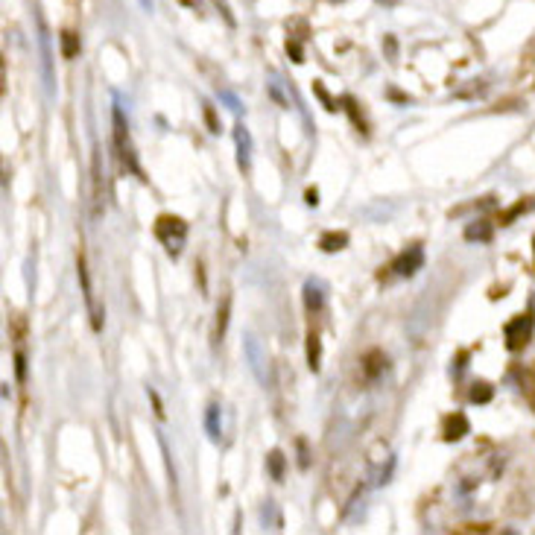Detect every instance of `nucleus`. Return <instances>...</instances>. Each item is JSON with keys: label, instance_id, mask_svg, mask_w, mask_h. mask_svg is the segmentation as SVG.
Segmentation results:
<instances>
[{"label": "nucleus", "instance_id": "24", "mask_svg": "<svg viewBox=\"0 0 535 535\" xmlns=\"http://www.w3.org/2000/svg\"><path fill=\"white\" fill-rule=\"evenodd\" d=\"M149 398H152V403H155V416H158V419H164V407H161V398H158V392H155V389H149Z\"/></svg>", "mask_w": 535, "mask_h": 535}, {"label": "nucleus", "instance_id": "26", "mask_svg": "<svg viewBox=\"0 0 535 535\" xmlns=\"http://www.w3.org/2000/svg\"><path fill=\"white\" fill-rule=\"evenodd\" d=\"M319 199H316V190H308V205H316Z\"/></svg>", "mask_w": 535, "mask_h": 535}, {"label": "nucleus", "instance_id": "14", "mask_svg": "<svg viewBox=\"0 0 535 535\" xmlns=\"http://www.w3.org/2000/svg\"><path fill=\"white\" fill-rule=\"evenodd\" d=\"M491 223H486V220H477V223H468V228H465V240H471V243H488L491 240Z\"/></svg>", "mask_w": 535, "mask_h": 535}, {"label": "nucleus", "instance_id": "5", "mask_svg": "<svg viewBox=\"0 0 535 535\" xmlns=\"http://www.w3.org/2000/svg\"><path fill=\"white\" fill-rule=\"evenodd\" d=\"M503 334H506L509 351H521V348L532 340V316H515V319L506 325Z\"/></svg>", "mask_w": 535, "mask_h": 535}, {"label": "nucleus", "instance_id": "12", "mask_svg": "<svg viewBox=\"0 0 535 535\" xmlns=\"http://www.w3.org/2000/svg\"><path fill=\"white\" fill-rule=\"evenodd\" d=\"M384 369H386V357H384V351H369L366 357H363V372H366V377L369 380H377L380 375H384Z\"/></svg>", "mask_w": 535, "mask_h": 535}, {"label": "nucleus", "instance_id": "13", "mask_svg": "<svg viewBox=\"0 0 535 535\" xmlns=\"http://www.w3.org/2000/svg\"><path fill=\"white\" fill-rule=\"evenodd\" d=\"M228 319H232V299H223L220 301V308H216V325H214V340L216 343H223V336L228 331Z\"/></svg>", "mask_w": 535, "mask_h": 535}, {"label": "nucleus", "instance_id": "16", "mask_svg": "<svg viewBox=\"0 0 535 535\" xmlns=\"http://www.w3.org/2000/svg\"><path fill=\"white\" fill-rule=\"evenodd\" d=\"M59 41H62V56H64V59H76V56H79L82 45H79V36H76V32L64 29L62 36H59Z\"/></svg>", "mask_w": 535, "mask_h": 535}, {"label": "nucleus", "instance_id": "7", "mask_svg": "<svg viewBox=\"0 0 535 535\" xmlns=\"http://www.w3.org/2000/svg\"><path fill=\"white\" fill-rule=\"evenodd\" d=\"M234 147H237V167L240 170H249L252 167V135L243 123L234 126Z\"/></svg>", "mask_w": 535, "mask_h": 535}, {"label": "nucleus", "instance_id": "1", "mask_svg": "<svg viewBox=\"0 0 535 535\" xmlns=\"http://www.w3.org/2000/svg\"><path fill=\"white\" fill-rule=\"evenodd\" d=\"M114 147L120 152V161H123V167L129 173H135V176L144 182V170H140V164H138V155H135V147H132V138H129V126H126V117H123V108L114 105Z\"/></svg>", "mask_w": 535, "mask_h": 535}, {"label": "nucleus", "instance_id": "25", "mask_svg": "<svg viewBox=\"0 0 535 535\" xmlns=\"http://www.w3.org/2000/svg\"><path fill=\"white\" fill-rule=\"evenodd\" d=\"M205 117H208V126H211V132H220V123H216V117L211 108H205Z\"/></svg>", "mask_w": 535, "mask_h": 535}, {"label": "nucleus", "instance_id": "19", "mask_svg": "<svg viewBox=\"0 0 535 535\" xmlns=\"http://www.w3.org/2000/svg\"><path fill=\"white\" fill-rule=\"evenodd\" d=\"M491 395H495V392H491V386L488 384H474V389H471V403H488L491 401Z\"/></svg>", "mask_w": 535, "mask_h": 535}, {"label": "nucleus", "instance_id": "17", "mask_svg": "<svg viewBox=\"0 0 535 535\" xmlns=\"http://www.w3.org/2000/svg\"><path fill=\"white\" fill-rule=\"evenodd\" d=\"M319 246H322V252H340V249H345L348 246V234L345 232H331V234H325L322 240H319Z\"/></svg>", "mask_w": 535, "mask_h": 535}, {"label": "nucleus", "instance_id": "4", "mask_svg": "<svg viewBox=\"0 0 535 535\" xmlns=\"http://www.w3.org/2000/svg\"><path fill=\"white\" fill-rule=\"evenodd\" d=\"M76 275H79V284H82V296H85V304L91 310V327L94 331H103V308L94 301V290H91V275H88V264H85V255L79 252L76 258Z\"/></svg>", "mask_w": 535, "mask_h": 535}, {"label": "nucleus", "instance_id": "11", "mask_svg": "<svg viewBox=\"0 0 535 535\" xmlns=\"http://www.w3.org/2000/svg\"><path fill=\"white\" fill-rule=\"evenodd\" d=\"M325 304V293H322V284L319 281H308L304 284V308L310 313H319Z\"/></svg>", "mask_w": 535, "mask_h": 535}, {"label": "nucleus", "instance_id": "22", "mask_svg": "<svg viewBox=\"0 0 535 535\" xmlns=\"http://www.w3.org/2000/svg\"><path fill=\"white\" fill-rule=\"evenodd\" d=\"M527 208H530V202H518L515 208H512V211H506V214H503V225H509V223L515 220L518 214H523V211H527Z\"/></svg>", "mask_w": 535, "mask_h": 535}, {"label": "nucleus", "instance_id": "23", "mask_svg": "<svg viewBox=\"0 0 535 535\" xmlns=\"http://www.w3.org/2000/svg\"><path fill=\"white\" fill-rule=\"evenodd\" d=\"M15 369H18V380H27V357L24 354H15Z\"/></svg>", "mask_w": 535, "mask_h": 535}, {"label": "nucleus", "instance_id": "3", "mask_svg": "<svg viewBox=\"0 0 535 535\" xmlns=\"http://www.w3.org/2000/svg\"><path fill=\"white\" fill-rule=\"evenodd\" d=\"M155 237L161 240L170 255H179L184 240H188V223L179 220V216H173V214H164L155 223Z\"/></svg>", "mask_w": 535, "mask_h": 535}, {"label": "nucleus", "instance_id": "21", "mask_svg": "<svg viewBox=\"0 0 535 535\" xmlns=\"http://www.w3.org/2000/svg\"><path fill=\"white\" fill-rule=\"evenodd\" d=\"M220 100H223L228 108H232L234 114H240V108H243V105H240V100H237V97H234L232 91H220Z\"/></svg>", "mask_w": 535, "mask_h": 535}, {"label": "nucleus", "instance_id": "6", "mask_svg": "<svg viewBox=\"0 0 535 535\" xmlns=\"http://www.w3.org/2000/svg\"><path fill=\"white\" fill-rule=\"evenodd\" d=\"M424 266V249L421 246H410L407 252H401L395 258V264H392V272L401 278H410V275H416V272Z\"/></svg>", "mask_w": 535, "mask_h": 535}, {"label": "nucleus", "instance_id": "9", "mask_svg": "<svg viewBox=\"0 0 535 535\" xmlns=\"http://www.w3.org/2000/svg\"><path fill=\"white\" fill-rule=\"evenodd\" d=\"M205 433H208L211 442H220V436H223V412H220V403H208V410H205Z\"/></svg>", "mask_w": 535, "mask_h": 535}, {"label": "nucleus", "instance_id": "10", "mask_svg": "<svg viewBox=\"0 0 535 535\" xmlns=\"http://www.w3.org/2000/svg\"><path fill=\"white\" fill-rule=\"evenodd\" d=\"M465 433H471V424H468V419L462 416V412H453V416L445 421V439L447 442H460Z\"/></svg>", "mask_w": 535, "mask_h": 535}, {"label": "nucleus", "instance_id": "15", "mask_svg": "<svg viewBox=\"0 0 535 535\" xmlns=\"http://www.w3.org/2000/svg\"><path fill=\"white\" fill-rule=\"evenodd\" d=\"M308 366H310V372H319L322 369V340H319V334H308Z\"/></svg>", "mask_w": 535, "mask_h": 535}, {"label": "nucleus", "instance_id": "2", "mask_svg": "<svg viewBox=\"0 0 535 535\" xmlns=\"http://www.w3.org/2000/svg\"><path fill=\"white\" fill-rule=\"evenodd\" d=\"M243 354L249 360V369H252V375L255 380L264 389L272 386V372H269V354H266V348L260 345V340L255 334H246V340H243Z\"/></svg>", "mask_w": 535, "mask_h": 535}, {"label": "nucleus", "instance_id": "18", "mask_svg": "<svg viewBox=\"0 0 535 535\" xmlns=\"http://www.w3.org/2000/svg\"><path fill=\"white\" fill-rule=\"evenodd\" d=\"M266 468H269V477L281 483V480H284V453L281 451H272L266 456Z\"/></svg>", "mask_w": 535, "mask_h": 535}, {"label": "nucleus", "instance_id": "8", "mask_svg": "<svg viewBox=\"0 0 535 535\" xmlns=\"http://www.w3.org/2000/svg\"><path fill=\"white\" fill-rule=\"evenodd\" d=\"M38 18V41H41V62H45V85H47V94H53V71H50V32H47V24H45V18L36 15Z\"/></svg>", "mask_w": 535, "mask_h": 535}, {"label": "nucleus", "instance_id": "20", "mask_svg": "<svg viewBox=\"0 0 535 535\" xmlns=\"http://www.w3.org/2000/svg\"><path fill=\"white\" fill-rule=\"evenodd\" d=\"M296 445H299V468H301V471H308V468H310V456H308V442H304V439H299Z\"/></svg>", "mask_w": 535, "mask_h": 535}]
</instances>
